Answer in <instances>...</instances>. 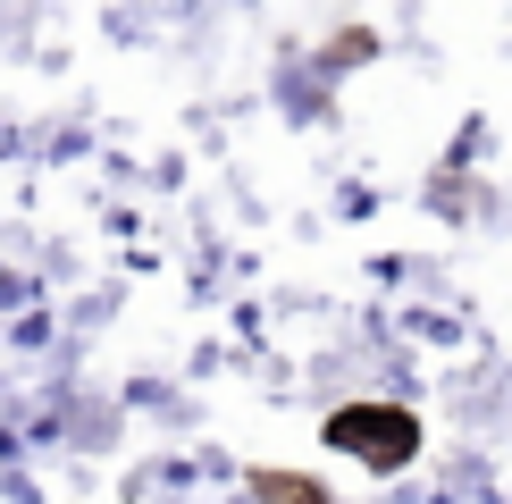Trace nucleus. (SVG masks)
<instances>
[{"label": "nucleus", "mask_w": 512, "mask_h": 504, "mask_svg": "<svg viewBox=\"0 0 512 504\" xmlns=\"http://www.w3.org/2000/svg\"><path fill=\"white\" fill-rule=\"evenodd\" d=\"M328 446L353 454L361 471H403L420 454V420L403 404H345V412H328Z\"/></svg>", "instance_id": "f257e3e1"}, {"label": "nucleus", "mask_w": 512, "mask_h": 504, "mask_svg": "<svg viewBox=\"0 0 512 504\" xmlns=\"http://www.w3.org/2000/svg\"><path fill=\"white\" fill-rule=\"evenodd\" d=\"M261 504H328L311 479H286V471H261Z\"/></svg>", "instance_id": "f03ea898"}]
</instances>
